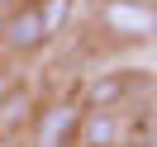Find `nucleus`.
<instances>
[{
	"label": "nucleus",
	"mask_w": 157,
	"mask_h": 147,
	"mask_svg": "<svg viewBox=\"0 0 157 147\" xmlns=\"http://www.w3.org/2000/svg\"><path fill=\"white\" fill-rule=\"evenodd\" d=\"M14 5H19V0H0V10H14Z\"/></svg>",
	"instance_id": "1a4fd4ad"
},
{
	"label": "nucleus",
	"mask_w": 157,
	"mask_h": 147,
	"mask_svg": "<svg viewBox=\"0 0 157 147\" xmlns=\"http://www.w3.org/2000/svg\"><path fill=\"white\" fill-rule=\"evenodd\" d=\"M24 123H33V90L29 86H10L0 95V138L19 133Z\"/></svg>",
	"instance_id": "423d86ee"
},
{
	"label": "nucleus",
	"mask_w": 157,
	"mask_h": 147,
	"mask_svg": "<svg viewBox=\"0 0 157 147\" xmlns=\"http://www.w3.org/2000/svg\"><path fill=\"white\" fill-rule=\"evenodd\" d=\"M143 147H157V119H152V123L143 128Z\"/></svg>",
	"instance_id": "6e6552de"
},
{
	"label": "nucleus",
	"mask_w": 157,
	"mask_h": 147,
	"mask_svg": "<svg viewBox=\"0 0 157 147\" xmlns=\"http://www.w3.org/2000/svg\"><path fill=\"white\" fill-rule=\"evenodd\" d=\"M81 114V100H48L43 109H33V147H76Z\"/></svg>",
	"instance_id": "f03ea898"
},
{
	"label": "nucleus",
	"mask_w": 157,
	"mask_h": 147,
	"mask_svg": "<svg viewBox=\"0 0 157 147\" xmlns=\"http://www.w3.org/2000/svg\"><path fill=\"white\" fill-rule=\"evenodd\" d=\"M0 62H5V48H0Z\"/></svg>",
	"instance_id": "9d476101"
},
{
	"label": "nucleus",
	"mask_w": 157,
	"mask_h": 147,
	"mask_svg": "<svg viewBox=\"0 0 157 147\" xmlns=\"http://www.w3.org/2000/svg\"><path fill=\"white\" fill-rule=\"evenodd\" d=\"M33 10H38L48 38H62L67 24H71V14H76V0H33Z\"/></svg>",
	"instance_id": "0eeeda50"
},
{
	"label": "nucleus",
	"mask_w": 157,
	"mask_h": 147,
	"mask_svg": "<svg viewBox=\"0 0 157 147\" xmlns=\"http://www.w3.org/2000/svg\"><path fill=\"white\" fill-rule=\"evenodd\" d=\"M95 24L109 38L147 43L157 38V5L152 0H95Z\"/></svg>",
	"instance_id": "f257e3e1"
},
{
	"label": "nucleus",
	"mask_w": 157,
	"mask_h": 147,
	"mask_svg": "<svg viewBox=\"0 0 157 147\" xmlns=\"http://www.w3.org/2000/svg\"><path fill=\"white\" fill-rule=\"evenodd\" d=\"M76 147H124V114L119 109H86Z\"/></svg>",
	"instance_id": "39448f33"
},
{
	"label": "nucleus",
	"mask_w": 157,
	"mask_h": 147,
	"mask_svg": "<svg viewBox=\"0 0 157 147\" xmlns=\"http://www.w3.org/2000/svg\"><path fill=\"white\" fill-rule=\"evenodd\" d=\"M48 29H43L38 10H33V0H19L14 10L0 14V48L5 52H19V57H33V52L48 48Z\"/></svg>",
	"instance_id": "7ed1b4c3"
},
{
	"label": "nucleus",
	"mask_w": 157,
	"mask_h": 147,
	"mask_svg": "<svg viewBox=\"0 0 157 147\" xmlns=\"http://www.w3.org/2000/svg\"><path fill=\"white\" fill-rule=\"evenodd\" d=\"M133 90H138V76H133L128 67H119V71H100V76L86 81V100H81V105H86V109H119Z\"/></svg>",
	"instance_id": "20e7f679"
}]
</instances>
